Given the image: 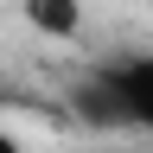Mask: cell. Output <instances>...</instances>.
Listing matches in <instances>:
<instances>
[{
  "mask_svg": "<svg viewBox=\"0 0 153 153\" xmlns=\"http://www.w3.org/2000/svg\"><path fill=\"white\" fill-rule=\"evenodd\" d=\"M102 70H108V83H115V96H121V108H128V128L153 134V51L115 57V64H102Z\"/></svg>",
  "mask_w": 153,
  "mask_h": 153,
  "instance_id": "1",
  "label": "cell"
},
{
  "mask_svg": "<svg viewBox=\"0 0 153 153\" xmlns=\"http://www.w3.org/2000/svg\"><path fill=\"white\" fill-rule=\"evenodd\" d=\"M19 19L51 45H70L83 32V0H19Z\"/></svg>",
  "mask_w": 153,
  "mask_h": 153,
  "instance_id": "2",
  "label": "cell"
},
{
  "mask_svg": "<svg viewBox=\"0 0 153 153\" xmlns=\"http://www.w3.org/2000/svg\"><path fill=\"white\" fill-rule=\"evenodd\" d=\"M0 153H26V140H19L13 128H0Z\"/></svg>",
  "mask_w": 153,
  "mask_h": 153,
  "instance_id": "3",
  "label": "cell"
}]
</instances>
